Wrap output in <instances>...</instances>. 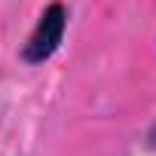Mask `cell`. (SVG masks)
Wrapping results in <instances>:
<instances>
[{
    "label": "cell",
    "instance_id": "1",
    "mask_svg": "<svg viewBox=\"0 0 156 156\" xmlns=\"http://www.w3.org/2000/svg\"><path fill=\"white\" fill-rule=\"evenodd\" d=\"M64 28H67V9H64V3L55 0V3H49V6L40 12V19H37V25H34V31H31L25 49H22V58H25L28 64H43V61L61 46Z\"/></svg>",
    "mask_w": 156,
    "mask_h": 156
}]
</instances>
